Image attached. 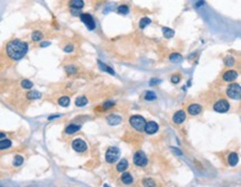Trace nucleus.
I'll return each mask as SVG.
<instances>
[{"label":"nucleus","mask_w":241,"mask_h":187,"mask_svg":"<svg viewBox=\"0 0 241 187\" xmlns=\"http://www.w3.org/2000/svg\"><path fill=\"white\" fill-rule=\"evenodd\" d=\"M121 180L122 183L126 184V185H129V184L132 183V176H131L130 173H124L122 176H121Z\"/></svg>","instance_id":"obj_15"},{"label":"nucleus","mask_w":241,"mask_h":187,"mask_svg":"<svg viewBox=\"0 0 241 187\" xmlns=\"http://www.w3.org/2000/svg\"><path fill=\"white\" fill-rule=\"evenodd\" d=\"M11 146V141L8 140V139H4V140L0 141V148L4 150V149H7Z\"/></svg>","instance_id":"obj_23"},{"label":"nucleus","mask_w":241,"mask_h":187,"mask_svg":"<svg viewBox=\"0 0 241 187\" xmlns=\"http://www.w3.org/2000/svg\"><path fill=\"white\" fill-rule=\"evenodd\" d=\"M47 45H50V43H43L42 46H47Z\"/></svg>","instance_id":"obj_40"},{"label":"nucleus","mask_w":241,"mask_h":187,"mask_svg":"<svg viewBox=\"0 0 241 187\" xmlns=\"http://www.w3.org/2000/svg\"><path fill=\"white\" fill-rule=\"evenodd\" d=\"M66 71H68V73H74L75 72V67H74V66H68V67H66Z\"/></svg>","instance_id":"obj_35"},{"label":"nucleus","mask_w":241,"mask_h":187,"mask_svg":"<svg viewBox=\"0 0 241 187\" xmlns=\"http://www.w3.org/2000/svg\"><path fill=\"white\" fill-rule=\"evenodd\" d=\"M99 64L101 65V69H102V70H104V71H107V72L111 73V74H114V71H112V70H111V69H109V67H108V66H106V65H104V64H101V63H100V62H99Z\"/></svg>","instance_id":"obj_33"},{"label":"nucleus","mask_w":241,"mask_h":187,"mask_svg":"<svg viewBox=\"0 0 241 187\" xmlns=\"http://www.w3.org/2000/svg\"><path fill=\"white\" fill-rule=\"evenodd\" d=\"M72 48H73V46H71V45H70V46L65 47V48H64V50H65V52H71Z\"/></svg>","instance_id":"obj_38"},{"label":"nucleus","mask_w":241,"mask_h":187,"mask_svg":"<svg viewBox=\"0 0 241 187\" xmlns=\"http://www.w3.org/2000/svg\"><path fill=\"white\" fill-rule=\"evenodd\" d=\"M128 167V162L126 160V159H121L120 162H119V164L117 165V170L118 172H124V170H126Z\"/></svg>","instance_id":"obj_17"},{"label":"nucleus","mask_w":241,"mask_h":187,"mask_svg":"<svg viewBox=\"0 0 241 187\" xmlns=\"http://www.w3.org/2000/svg\"><path fill=\"white\" fill-rule=\"evenodd\" d=\"M180 80H181V77H180V75H173L172 76V79H170V81H172V83H178L180 82Z\"/></svg>","instance_id":"obj_34"},{"label":"nucleus","mask_w":241,"mask_h":187,"mask_svg":"<svg viewBox=\"0 0 241 187\" xmlns=\"http://www.w3.org/2000/svg\"><path fill=\"white\" fill-rule=\"evenodd\" d=\"M86 103H88V100L84 97H80L75 100V104L78 105V107H84Z\"/></svg>","instance_id":"obj_21"},{"label":"nucleus","mask_w":241,"mask_h":187,"mask_svg":"<svg viewBox=\"0 0 241 187\" xmlns=\"http://www.w3.org/2000/svg\"><path fill=\"white\" fill-rule=\"evenodd\" d=\"M173 151H174V152H175V154H177V155H180V156L182 155V152H181V151H180V150H178L177 148H173Z\"/></svg>","instance_id":"obj_37"},{"label":"nucleus","mask_w":241,"mask_h":187,"mask_svg":"<svg viewBox=\"0 0 241 187\" xmlns=\"http://www.w3.org/2000/svg\"><path fill=\"white\" fill-rule=\"evenodd\" d=\"M185 119H186V113H185L183 110H180V111H177L175 114H174L173 121H174V123L180 124V123H182L183 121H184Z\"/></svg>","instance_id":"obj_10"},{"label":"nucleus","mask_w":241,"mask_h":187,"mask_svg":"<svg viewBox=\"0 0 241 187\" xmlns=\"http://www.w3.org/2000/svg\"><path fill=\"white\" fill-rule=\"evenodd\" d=\"M42 97V94L37 92V91H30L27 93V97L28 99H32V100H36V99H39V97Z\"/></svg>","instance_id":"obj_19"},{"label":"nucleus","mask_w":241,"mask_h":187,"mask_svg":"<svg viewBox=\"0 0 241 187\" xmlns=\"http://www.w3.org/2000/svg\"><path fill=\"white\" fill-rule=\"evenodd\" d=\"M224 64L227 65V66H232L234 64V58L232 56H227V57L224 58Z\"/></svg>","instance_id":"obj_28"},{"label":"nucleus","mask_w":241,"mask_h":187,"mask_svg":"<svg viewBox=\"0 0 241 187\" xmlns=\"http://www.w3.org/2000/svg\"><path fill=\"white\" fill-rule=\"evenodd\" d=\"M213 109H214V111L215 112H219V113H225V112L229 111L230 104H229V103H228V101H225V100H219L218 102L214 103Z\"/></svg>","instance_id":"obj_5"},{"label":"nucleus","mask_w":241,"mask_h":187,"mask_svg":"<svg viewBox=\"0 0 241 187\" xmlns=\"http://www.w3.org/2000/svg\"><path fill=\"white\" fill-rule=\"evenodd\" d=\"M144 131L146 133H148V134H154V133H156L158 131V124L156 122H154V121H149V122L146 123Z\"/></svg>","instance_id":"obj_9"},{"label":"nucleus","mask_w":241,"mask_h":187,"mask_svg":"<svg viewBox=\"0 0 241 187\" xmlns=\"http://www.w3.org/2000/svg\"><path fill=\"white\" fill-rule=\"evenodd\" d=\"M145 99L146 100H155L156 99V94L154 93V92H152V91H148V92H146Z\"/></svg>","instance_id":"obj_30"},{"label":"nucleus","mask_w":241,"mask_h":187,"mask_svg":"<svg viewBox=\"0 0 241 187\" xmlns=\"http://www.w3.org/2000/svg\"><path fill=\"white\" fill-rule=\"evenodd\" d=\"M187 112L191 115H197L202 112V107L200 104H191L188 107Z\"/></svg>","instance_id":"obj_12"},{"label":"nucleus","mask_w":241,"mask_h":187,"mask_svg":"<svg viewBox=\"0 0 241 187\" xmlns=\"http://www.w3.org/2000/svg\"><path fill=\"white\" fill-rule=\"evenodd\" d=\"M142 184L145 185V186H155L156 185V183L154 182L152 179H144V182H142Z\"/></svg>","instance_id":"obj_32"},{"label":"nucleus","mask_w":241,"mask_h":187,"mask_svg":"<svg viewBox=\"0 0 241 187\" xmlns=\"http://www.w3.org/2000/svg\"><path fill=\"white\" fill-rule=\"evenodd\" d=\"M107 121H108V123L111 124V126H116V124H118V123L121 122V118L119 117V115L111 114L107 118Z\"/></svg>","instance_id":"obj_13"},{"label":"nucleus","mask_w":241,"mask_h":187,"mask_svg":"<svg viewBox=\"0 0 241 187\" xmlns=\"http://www.w3.org/2000/svg\"><path fill=\"white\" fill-rule=\"evenodd\" d=\"M80 128H81L80 126H75V124H70V126L66 127L65 131H66V133L71 134V133H74V132H76V131H79V130H80Z\"/></svg>","instance_id":"obj_18"},{"label":"nucleus","mask_w":241,"mask_h":187,"mask_svg":"<svg viewBox=\"0 0 241 187\" xmlns=\"http://www.w3.org/2000/svg\"><path fill=\"white\" fill-rule=\"evenodd\" d=\"M228 162H229V165L230 166H236L238 164V162H239V156L236 152H232L228 157Z\"/></svg>","instance_id":"obj_14"},{"label":"nucleus","mask_w":241,"mask_h":187,"mask_svg":"<svg viewBox=\"0 0 241 187\" xmlns=\"http://www.w3.org/2000/svg\"><path fill=\"white\" fill-rule=\"evenodd\" d=\"M118 12L119 14H128V7L127 6H124V5H122V6H119L118 7Z\"/></svg>","instance_id":"obj_31"},{"label":"nucleus","mask_w":241,"mask_h":187,"mask_svg":"<svg viewBox=\"0 0 241 187\" xmlns=\"http://www.w3.org/2000/svg\"><path fill=\"white\" fill-rule=\"evenodd\" d=\"M149 24H150V19L147 18V17H145V18H142L141 20H140V22H139V27H140V28H145L146 26H148Z\"/></svg>","instance_id":"obj_26"},{"label":"nucleus","mask_w":241,"mask_h":187,"mask_svg":"<svg viewBox=\"0 0 241 187\" xmlns=\"http://www.w3.org/2000/svg\"><path fill=\"white\" fill-rule=\"evenodd\" d=\"M72 148H73L75 151H78V152H82V151L86 150L88 146H86V144H85V142L82 140V139H80V138H79V139H75V140H73V142H72Z\"/></svg>","instance_id":"obj_8"},{"label":"nucleus","mask_w":241,"mask_h":187,"mask_svg":"<svg viewBox=\"0 0 241 187\" xmlns=\"http://www.w3.org/2000/svg\"><path fill=\"white\" fill-rule=\"evenodd\" d=\"M182 58H183V57H182L180 54H172L169 56L170 62H174V63H178V62H181Z\"/></svg>","instance_id":"obj_24"},{"label":"nucleus","mask_w":241,"mask_h":187,"mask_svg":"<svg viewBox=\"0 0 241 187\" xmlns=\"http://www.w3.org/2000/svg\"><path fill=\"white\" fill-rule=\"evenodd\" d=\"M237 77H238V73L236 72V71H232V70L227 71V72L223 74V80L225 82H232V81H234Z\"/></svg>","instance_id":"obj_11"},{"label":"nucleus","mask_w":241,"mask_h":187,"mask_svg":"<svg viewBox=\"0 0 241 187\" xmlns=\"http://www.w3.org/2000/svg\"><path fill=\"white\" fill-rule=\"evenodd\" d=\"M134 162H135L136 166H140V167H144V166L147 165V157H146L145 152L137 151L134 156Z\"/></svg>","instance_id":"obj_7"},{"label":"nucleus","mask_w":241,"mask_h":187,"mask_svg":"<svg viewBox=\"0 0 241 187\" xmlns=\"http://www.w3.org/2000/svg\"><path fill=\"white\" fill-rule=\"evenodd\" d=\"M28 50V45L26 42L20 39H15L9 42L6 47V52H7V55L10 58L15 59V61H18L23 58L26 55Z\"/></svg>","instance_id":"obj_1"},{"label":"nucleus","mask_w":241,"mask_h":187,"mask_svg":"<svg viewBox=\"0 0 241 187\" xmlns=\"http://www.w3.org/2000/svg\"><path fill=\"white\" fill-rule=\"evenodd\" d=\"M163 34L166 38H172V37L174 36V30L173 29H170V28H167V27H164Z\"/></svg>","instance_id":"obj_20"},{"label":"nucleus","mask_w":241,"mask_h":187,"mask_svg":"<svg viewBox=\"0 0 241 187\" xmlns=\"http://www.w3.org/2000/svg\"><path fill=\"white\" fill-rule=\"evenodd\" d=\"M112 105H114V103H112V102H107V103H104V104H103V108L108 109V108H110V107H112Z\"/></svg>","instance_id":"obj_36"},{"label":"nucleus","mask_w":241,"mask_h":187,"mask_svg":"<svg viewBox=\"0 0 241 187\" xmlns=\"http://www.w3.org/2000/svg\"><path fill=\"white\" fill-rule=\"evenodd\" d=\"M82 22H84V25L88 27V29L90 30H93L96 28V22H94V19L90 14H81L80 16Z\"/></svg>","instance_id":"obj_6"},{"label":"nucleus","mask_w":241,"mask_h":187,"mask_svg":"<svg viewBox=\"0 0 241 187\" xmlns=\"http://www.w3.org/2000/svg\"><path fill=\"white\" fill-rule=\"evenodd\" d=\"M58 104L61 105V107H68V104H70V99H68V97H62L58 100Z\"/></svg>","instance_id":"obj_22"},{"label":"nucleus","mask_w":241,"mask_h":187,"mask_svg":"<svg viewBox=\"0 0 241 187\" xmlns=\"http://www.w3.org/2000/svg\"><path fill=\"white\" fill-rule=\"evenodd\" d=\"M227 95L232 100H241V87L239 84H231L227 89Z\"/></svg>","instance_id":"obj_2"},{"label":"nucleus","mask_w":241,"mask_h":187,"mask_svg":"<svg viewBox=\"0 0 241 187\" xmlns=\"http://www.w3.org/2000/svg\"><path fill=\"white\" fill-rule=\"evenodd\" d=\"M70 6L72 8H75V9H81L84 6V2H83V0H71Z\"/></svg>","instance_id":"obj_16"},{"label":"nucleus","mask_w":241,"mask_h":187,"mask_svg":"<svg viewBox=\"0 0 241 187\" xmlns=\"http://www.w3.org/2000/svg\"><path fill=\"white\" fill-rule=\"evenodd\" d=\"M24 162V158L21 157V156H19V155H17L16 157H15V159H14V166H21V164Z\"/></svg>","instance_id":"obj_27"},{"label":"nucleus","mask_w":241,"mask_h":187,"mask_svg":"<svg viewBox=\"0 0 241 187\" xmlns=\"http://www.w3.org/2000/svg\"><path fill=\"white\" fill-rule=\"evenodd\" d=\"M21 87H24V89H30L33 87V83L28 80H23L21 81Z\"/></svg>","instance_id":"obj_29"},{"label":"nucleus","mask_w":241,"mask_h":187,"mask_svg":"<svg viewBox=\"0 0 241 187\" xmlns=\"http://www.w3.org/2000/svg\"><path fill=\"white\" fill-rule=\"evenodd\" d=\"M119 157H120V151H119L118 148L111 147L107 150L106 160L109 162V164H114V162H116L118 159H119Z\"/></svg>","instance_id":"obj_4"},{"label":"nucleus","mask_w":241,"mask_h":187,"mask_svg":"<svg viewBox=\"0 0 241 187\" xmlns=\"http://www.w3.org/2000/svg\"><path fill=\"white\" fill-rule=\"evenodd\" d=\"M0 136H1V140H4V139H5V134H4V133H1Z\"/></svg>","instance_id":"obj_39"},{"label":"nucleus","mask_w":241,"mask_h":187,"mask_svg":"<svg viewBox=\"0 0 241 187\" xmlns=\"http://www.w3.org/2000/svg\"><path fill=\"white\" fill-rule=\"evenodd\" d=\"M42 37H43V35L40 32H34L32 35V38L34 42H39V40L42 39Z\"/></svg>","instance_id":"obj_25"},{"label":"nucleus","mask_w":241,"mask_h":187,"mask_svg":"<svg viewBox=\"0 0 241 187\" xmlns=\"http://www.w3.org/2000/svg\"><path fill=\"white\" fill-rule=\"evenodd\" d=\"M130 124L132 126V128L138 131H142L145 130L146 127V121L145 119L140 117V115H132L130 118Z\"/></svg>","instance_id":"obj_3"}]
</instances>
